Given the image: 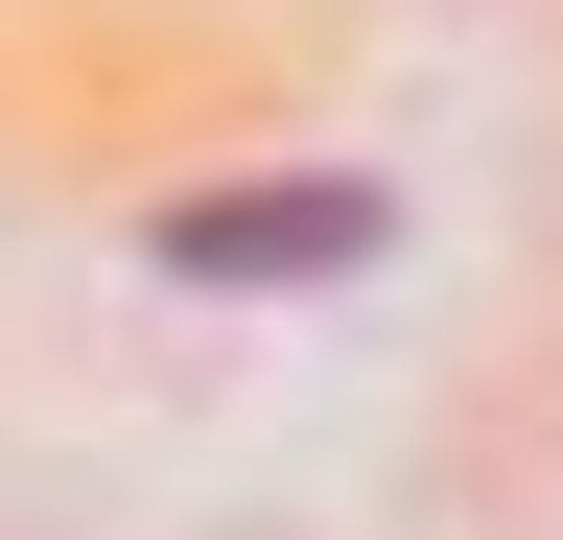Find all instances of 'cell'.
I'll use <instances>...</instances> for the list:
<instances>
[{
  "instance_id": "6da1fadb",
  "label": "cell",
  "mask_w": 563,
  "mask_h": 540,
  "mask_svg": "<svg viewBox=\"0 0 563 540\" xmlns=\"http://www.w3.org/2000/svg\"><path fill=\"white\" fill-rule=\"evenodd\" d=\"M165 258L188 283H329V258H376V188H211Z\"/></svg>"
}]
</instances>
